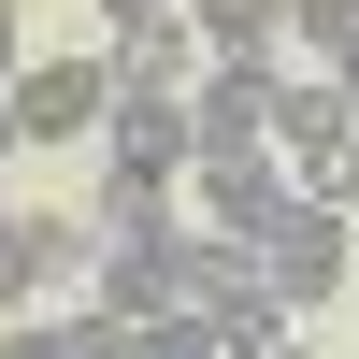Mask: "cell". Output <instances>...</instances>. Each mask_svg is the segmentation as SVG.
<instances>
[{"label": "cell", "instance_id": "cell-1", "mask_svg": "<svg viewBox=\"0 0 359 359\" xmlns=\"http://www.w3.org/2000/svg\"><path fill=\"white\" fill-rule=\"evenodd\" d=\"M172 316H201L230 359L287 345V302L259 287V245H230V230H172Z\"/></svg>", "mask_w": 359, "mask_h": 359}, {"label": "cell", "instance_id": "cell-2", "mask_svg": "<svg viewBox=\"0 0 359 359\" xmlns=\"http://www.w3.org/2000/svg\"><path fill=\"white\" fill-rule=\"evenodd\" d=\"M345 259H359L345 201H331V187H287L273 230H259V287H273L287 316H316V302H345Z\"/></svg>", "mask_w": 359, "mask_h": 359}, {"label": "cell", "instance_id": "cell-3", "mask_svg": "<svg viewBox=\"0 0 359 359\" xmlns=\"http://www.w3.org/2000/svg\"><path fill=\"white\" fill-rule=\"evenodd\" d=\"M345 144H359V101H345V72H273V158L302 172V187H331L345 172Z\"/></svg>", "mask_w": 359, "mask_h": 359}, {"label": "cell", "instance_id": "cell-4", "mask_svg": "<svg viewBox=\"0 0 359 359\" xmlns=\"http://www.w3.org/2000/svg\"><path fill=\"white\" fill-rule=\"evenodd\" d=\"M101 144H115L101 172H144V187H187V172H201V130H187V101H172V86H115Z\"/></svg>", "mask_w": 359, "mask_h": 359}, {"label": "cell", "instance_id": "cell-5", "mask_svg": "<svg viewBox=\"0 0 359 359\" xmlns=\"http://www.w3.org/2000/svg\"><path fill=\"white\" fill-rule=\"evenodd\" d=\"M187 130H201V158H273V72L259 57H201Z\"/></svg>", "mask_w": 359, "mask_h": 359}, {"label": "cell", "instance_id": "cell-6", "mask_svg": "<svg viewBox=\"0 0 359 359\" xmlns=\"http://www.w3.org/2000/svg\"><path fill=\"white\" fill-rule=\"evenodd\" d=\"M115 115V57H29L15 72V130L29 144H72V130H101Z\"/></svg>", "mask_w": 359, "mask_h": 359}, {"label": "cell", "instance_id": "cell-7", "mask_svg": "<svg viewBox=\"0 0 359 359\" xmlns=\"http://www.w3.org/2000/svg\"><path fill=\"white\" fill-rule=\"evenodd\" d=\"M187 187H201V230H230V245H259V230H273V201L302 187V172H287V158H201Z\"/></svg>", "mask_w": 359, "mask_h": 359}, {"label": "cell", "instance_id": "cell-8", "mask_svg": "<svg viewBox=\"0 0 359 359\" xmlns=\"http://www.w3.org/2000/svg\"><path fill=\"white\" fill-rule=\"evenodd\" d=\"M201 57H259V72H287V0H187Z\"/></svg>", "mask_w": 359, "mask_h": 359}, {"label": "cell", "instance_id": "cell-9", "mask_svg": "<svg viewBox=\"0 0 359 359\" xmlns=\"http://www.w3.org/2000/svg\"><path fill=\"white\" fill-rule=\"evenodd\" d=\"M0 359H115V316L72 302V316H0Z\"/></svg>", "mask_w": 359, "mask_h": 359}, {"label": "cell", "instance_id": "cell-10", "mask_svg": "<svg viewBox=\"0 0 359 359\" xmlns=\"http://www.w3.org/2000/svg\"><path fill=\"white\" fill-rule=\"evenodd\" d=\"M115 86H172V101H187L201 86V29L172 15V29H130V43H115Z\"/></svg>", "mask_w": 359, "mask_h": 359}, {"label": "cell", "instance_id": "cell-11", "mask_svg": "<svg viewBox=\"0 0 359 359\" xmlns=\"http://www.w3.org/2000/svg\"><path fill=\"white\" fill-rule=\"evenodd\" d=\"M29 302H43V216L0 201V316H29Z\"/></svg>", "mask_w": 359, "mask_h": 359}, {"label": "cell", "instance_id": "cell-12", "mask_svg": "<svg viewBox=\"0 0 359 359\" xmlns=\"http://www.w3.org/2000/svg\"><path fill=\"white\" fill-rule=\"evenodd\" d=\"M287 43L316 72H359V0H287Z\"/></svg>", "mask_w": 359, "mask_h": 359}, {"label": "cell", "instance_id": "cell-13", "mask_svg": "<svg viewBox=\"0 0 359 359\" xmlns=\"http://www.w3.org/2000/svg\"><path fill=\"white\" fill-rule=\"evenodd\" d=\"M115 359H230V345L201 331V316H172V302H158V316H115Z\"/></svg>", "mask_w": 359, "mask_h": 359}, {"label": "cell", "instance_id": "cell-14", "mask_svg": "<svg viewBox=\"0 0 359 359\" xmlns=\"http://www.w3.org/2000/svg\"><path fill=\"white\" fill-rule=\"evenodd\" d=\"M101 15H115V43H130V29H172L187 0H101Z\"/></svg>", "mask_w": 359, "mask_h": 359}, {"label": "cell", "instance_id": "cell-15", "mask_svg": "<svg viewBox=\"0 0 359 359\" xmlns=\"http://www.w3.org/2000/svg\"><path fill=\"white\" fill-rule=\"evenodd\" d=\"M15 144H29V130H15V86H0V158H15Z\"/></svg>", "mask_w": 359, "mask_h": 359}, {"label": "cell", "instance_id": "cell-16", "mask_svg": "<svg viewBox=\"0 0 359 359\" xmlns=\"http://www.w3.org/2000/svg\"><path fill=\"white\" fill-rule=\"evenodd\" d=\"M331 201H359V144H345V172H331Z\"/></svg>", "mask_w": 359, "mask_h": 359}, {"label": "cell", "instance_id": "cell-17", "mask_svg": "<svg viewBox=\"0 0 359 359\" xmlns=\"http://www.w3.org/2000/svg\"><path fill=\"white\" fill-rule=\"evenodd\" d=\"M259 359H331V345H259Z\"/></svg>", "mask_w": 359, "mask_h": 359}, {"label": "cell", "instance_id": "cell-18", "mask_svg": "<svg viewBox=\"0 0 359 359\" xmlns=\"http://www.w3.org/2000/svg\"><path fill=\"white\" fill-rule=\"evenodd\" d=\"M345 302H359V259H345Z\"/></svg>", "mask_w": 359, "mask_h": 359}, {"label": "cell", "instance_id": "cell-19", "mask_svg": "<svg viewBox=\"0 0 359 359\" xmlns=\"http://www.w3.org/2000/svg\"><path fill=\"white\" fill-rule=\"evenodd\" d=\"M345 101H359V72H345Z\"/></svg>", "mask_w": 359, "mask_h": 359}]
</instances>
